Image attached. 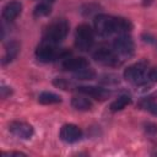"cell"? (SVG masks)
<instances>
[{
  "label": "cell",
  "mask_w": 157,
  "mask_h": 157,
  "mask_svg": "<svg viewBox=\"0 0 157 157\" xmlns=\"http://www.w3.org/2000/svg\"><path fill=\"white\" fill-rule=\"evenodd\" d=\"M94 32L101 37H109L112 34H126L131 29L129 20L123 17H114L109 15H97L93 20Z\"/></svg>",
  "instance_id": "1"
},
{
  "label": "cell",
  "mask_w": 157,
  "mask_h": 157,
  "mask_svg": "<svg viewBox=\"0 0 157 157\" xmlns=\"http://www.w3.org/2000/svg\"><path fill=\"white\" fill-rule=\"evenodd\" d=\"M69 33V23L64 18H58L53 21L43 33V40L53 44H59Z\"/></svg>",
  "instance_id": "2"
},
{
  "label": "cell",
  "mask_w": 157,
  "mask_h": 157,
  "mask_svg": "<svg viewBox=\"0 0 157 157\" xmlns=\"http://www.w3.org/2000/svg\"><path fill=\"white\" fill-rule=\"evenodd\" d=\"M124 77L136 86L146 85L148 80V70L146 61H137L130 66H128L124 71Z\"/></svg>",
  "instance_id": "3"
},
{
  "label": "cell",
  "mask_w": 157,
  "mask_h": 157,
  "mask_svg": "<svg viewBox=\"0 0 157 157\" xmlns=\"http://www.w3.org/2000/svg\"><path fill=\"white\" fill-rule=\"evenodd\" d=\"M69 56V53L56 48V44L44 42L36 49V58L42 63H52L56 59H65Z\"/></svg>",
  "instance_id": "4"
},
{
  "label": "cell",
  "mask_w": 157,
  "mask_h": 157,
  "mask_svg": "<svg viewBox=\"0 0 157 157\" xmlns=\"http://www.w3.org/2000/svg\"><path fill=\"white\" fill-rule=\"evenodd\" d=\"M93 43H94L93 29L86 23L80 25L75 32V47L81 52H87L93 47Z\"/></svg>",
  "instance_id": "5"
},
{
  "label": "cell",
  "mask_w": 157,
  "mask_h": 157,
  "mask_svg": "<svg viewBox=\"0 0 157 157\" xmlns=\"http://www.w3.org/2000/svg\"><path fill=\"white\" fill-rule=\"evenodd\" d=\"M93 59L105 66H118L120 65V60H119V55L109 48L105 47H101L98 49H96V52L93 53Z\"/></svg>",
  "instance_id": "6"
},
{
  "label": "cell",
  "mask_w": 157,
  "mask_h": 157,
  "mask_svg": "<svg viewBox=\"0 0 157 157\" xmlns=\"http://www.w3.org/2000/svg\"><path fill=\"white\" fill-rule=\"evenodd\" d=\"M113 50L118 55L130 56L134 53V42L128 34H120L113 42Z\"/></svg>",
  "instance_id": "7"
},
{
  "label": "cell",
  "mask_w": 157,
  "mask_h": 157,
  "mask_svg": "<svg viewBox=\"0 0 157 157\" xmlns=\"http://www.w3.org/2000/svg\"><path fill=\"white\" fill-rule=\"evenodd\" d=\"M60 139L66 144H74L82 137V130L75 124H65L61 126L59 132Z\"/></svg>",
  "instance_id": "8"
},
{
  "label": "cell",
  "mask_w": 157,
  "mask_h": 157,
  "mask_svg": "<svg viewBox=\"0 0 157 157\" xmlns=\"http://www.w3.org/2000/svg\"><path fill=\"white\" fill-rule=\"evenodd\" d=\"M90 66V63L83 56H67L63 61V69L71 72H77L85 67Z\"/></svg>",
  "instance_id": "9"
},
{
  "label": "cell",
  "mask_w": 157,
  "mask_h": 157,
  "mask_svg": "<svg viewBox=\"0 0 157 157\" xmlns=\"http://www.w3.org/2000/svg\"><path fill=\"white\" fill-rule=\"evenodd\" d=\"M9 130L11 134H13L18 139L27 140L33 135V128L32 125L25 123V121H12L9 126Z\"/></svg>",
  "instance_id": "10"
},
{
  "label": "cell",
  "mask_w": 157,
  "mask_h": 157,
  "mask_svg": "<svg viewBox=\"0 0 157 157\" xmlns=\"http://www.w3.org/2000/svg\"><path fill=\"white\" fill-rule=\"evenodd\" d=\"M77 91L81 92L82 94L91 97L93 99H97V101H104L109 96L108 90H105L103 87H98V86H80V87H77Z\"/></svg>",
  "instance_id": "11"
},
{
  "label": "cell",
  "mask_w": 157,
  "mask_h": 157,
  "mask_svg": "<svg viewBox=\"0 0 157 157\" xmlns=\"http://www.w3.org/2000/svg\"><path fill=\"white\" fill-rule=\"evenodd\" d=\"M22 11V4L17 0L7 2L2 9V17L6 21H13Z\"/></svg>",
  "instance_id": "12"
},
{
  "label": "cell",
  "mask_w": 157,
  "mask_h": 157,
  "mask_svg": "<svg viewBox=\"0 0 157 157\" xmlns=\"http://www.w3.org/2000/svg\"><path fill=\"white\" fill-rule=\"evenodd\" d=\"M71 107L80 112H86L92 108V102L83 96H75L71 99Z\"/></svg>",
  "instance_id": "13"
},
{
  "label": "cell",
  "mask_w": 157,
  "mask_h": 157,
  "mask_svg": "<svg viewBox=\"0 0 157 157\" xmlns=\"http://www.w3.org/2000/svg\"><path fill=\"white\" fill-rule=\"evenodd\" d=\"M18 50H20V45L16 40L9 42L7 45H6V49H5V55H4V59H2V64H7V63L12 61L17 56Z\"/></svg>",
  "instance_id": "14"
},
{
  "label": "cell",
  "mask_w": 157,
  "mask_h": 157,
  "mask_svg": "<svg viewBox=\"0 0 157 157\" xmlns=\"http://www.w3.org/2000/svg\"><path fill=\"white\" fill-rule=\"evenodd\" d=\"M131 103V98H130V96H128V94H121V96H119L114 102H112V104H110V110L112 112H119V110H123L126 105H129Z\"/></svg>",
  "instance_id": "15"
},
{
  "label": "cell",
  "mask_w": 157,
  "mask_h": 157,
  "mask_svg": "<svg viewBox=\"0 0 157 157\" xmlns=\"http://www.w3.org/2000/svg\"><path fill=\"white\" fill-rule=\"evenodd\" d=\"M38 102L42 104H56V103L61 102V98H60V96H58L53 92L45 91L38 96Z\"/></svg>",
  "instance_id": "16"
},
{
  "label": "cell",
  "mask_w": 157,
  "mask_h": 157,
  "mask_svg": "<svg viewBox=\"0 0 157 157\" xmlns=\"http://www.w3.org/2000/svg\"><path fill=\"white\" fill-rule=\"evenodd\" d=\"M50 11H52V7H50L49 2L44 1V2L38 4V5L34 7L33 15H34L36 17H43V16H48V15L50 13Z\"/></svg>",
  "instance_id": "17"
},
{
  "label": "cell",
  "mask_w": 157,
  "mask_h": 157,
  "mask_svg": "<svg viewBox=\"0 0 157 157\" xmlns=\"http://www.w3.org/2000/svg\"><path fill=\"white\" fill-rule=\"evenodd\" d=\"M75 76L78 80H93L94 76H96V72H94L93 69H91L90 66H87V67H85V69L75 72Z\"/></svg>",
  "instance_id": "18"
},
{
  "label": "cell",
  "mask_w": 157,
  "mask_h": 157,
  "mask_svg": "<svg viewBox=\"0 0 157 157\" xmlns=\"http://www.w3.org/2000/svg\"><path fill=\"white\" fill-rule=\"evenodd\" d=\"M53 83H54L56 87H59V88H63V90H67V87L70 86V83H69L66 80L61 78V77H56V78L53 81Z\"/></svg>",
  "instance_id": "19"
},
{
  "label": "cell",
  "mask_w": 157,
  "mask_h": 157,
  "mask_svg": "<svg viewBox=\"0 0 157 157\" xmlns=\"http://www.w3.org/2000/svg\"><path fill=\"white\" fill-rule=\"evenodd\" d=\"M148 80L151 82H157V66L148 70Z\"/></svg>",
  "instance_id": "20"
},
{
  "label": "cell",
  "mask_w": 157,
  "mask_h": 157,
  "mask_svg": "<svg viewBox=\"0 0 157 157\" xmlns=\"http://www.w3.org/2000/svg\"><path fill=\"white\" fill-rule=\"evenodd\" d=\"M2 156L4 157H6V156H11V157H13V156H26L25 153H22V152H9V153H2Z\"/></svg>",
  "instance_id": "21"
}]
</instances>
